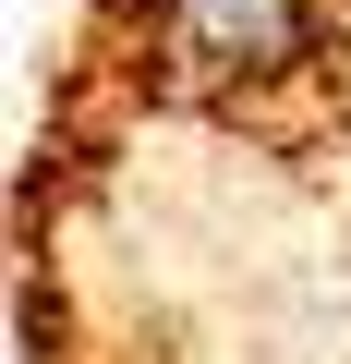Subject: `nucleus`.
Returning <instances> with one entry per match:
<instances>
[{
	"instance_id": "nucleus-1",
	"label": "nucleus",
	"mask_w": 351,
	"mask_h": 364,
	"mask_svg": "<svg viewBox=\"0 0 351 364\" xmlns=\"http://www.w3.org/2000/svg\"><path fill=\"white\" fill-rule=\"evenodd\" d=\"M169 85H279L315 49L327 0H133Z\"/></svg>"
}]
</instances>
